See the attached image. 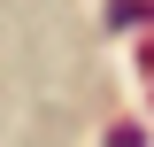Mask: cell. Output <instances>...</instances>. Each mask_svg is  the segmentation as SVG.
<instances>
[{"label":"cell","mask_w":154,"mask_h":147,"mask_svg":"<svg viewBox=\"0 0 154 147\" xmlns=\"http://www.w3.org/2000/svg\"><path fill=\"white\" fill-rule=\"evenodd\" d=\"M108 147H146V132H139V124H116V132H108Z\"/></svg>","instance_id":"obj_1"}]
</instances>
